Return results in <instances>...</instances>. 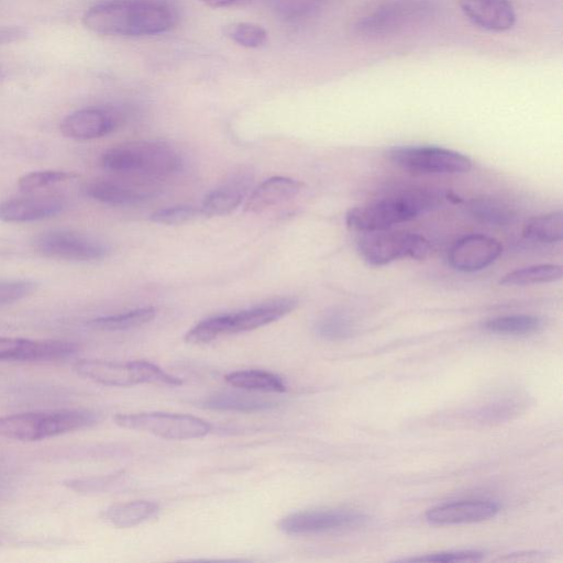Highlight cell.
<instances>
[{
	"instance_id": "10",
	"label": "cell",
	"mask_w": 563,
	"mask_h": 563,
	"mask_svg": "<svg viewBox=\"0 0 563 563\" xmlns=\"http://www.w3.org/2000/svg\"><path fill=\"white\" fill-rule=\"evenodd\" d=\"M386 156L397 166L419 174H463L472 168L468 156L441 146H393Z\"/></svg>"
},
{
	"instance_id": "2",
	"label": "cell",
	"mask_w": 563,
	"mask_h": 563,
	"mask_svg": "<svg viewBox=\"0 0 563 563\" xmlns=\"http://www.w3.org/2000/svg\"><path fill=\"white\" fill-rule=\"evenodd\" d=\"M444 198L440 191L431 189L400 190L350 209L346 225L362 233L387 230L438 208Z\"/></svg>"
},
{
	"instance_id": "13",
	"label": "cell",
	"mask_w": 563,
	"mask_h": 563,
	"mask_svg": "<svg viewBox=\"0 0 563 563\" xmlns=\"http://www.w3.org/2000/svg\"><path fill=\"white\" fill-rule=\"evenodd\" d=\"M77 345L64 340H31L0 335V362H47L73 355Z\"/></svg>"
},
{
	"instance_id": "5",
	"label": "cell",
	"mask_w": 563,
	"mask_h": 563,
	"mask_svg": "<svg viewBox=\"0 0 563 563\" xmlns=\"http://www.w3.org/2000/svg\"><path fill=\"white\" fill-rule=\"evenodd\" d=\"M101 165L118 174L159 178L177 172L180 157L163 143L130 142L107 150L101 156Z\"/></svg>"
},
{
	"instance_id": "22",
	"label": "cell",
	"mask_w": 563,
	"mask_h": 563,
	"mask_svg": "<svg viewBox=\"0 0 563 563\" xmlns=\"http://www.w3.org/2000/svg\"><path fill=\"white\" fill-rule=\"evenodd\" d=\"M87 195L92 199L111 206H132L144 200L145 196L120 183L101 179L89 184Z\"/></svg>"
},
{
	"instance_id": "24",
	"label": "cell",
	"mask_w": 563,
	"mask_h": 563,
	"mask_svg": "<svg viewBox=\"0 0 563 563\" xmlns=\"http://www.w3.org/2000/svg\"><path fill=\"white\" fill-rule=\"evenodd\" d=\"M483 328L500 335H531L543 328V320L533 314H508L486 320Z\"/></svg>"
},
{
	"instance_id": "21",
	"label": "cell",
	"mask_w": 563,
	"mask_h": 563,
	"mask_svg": "<svg viewBox=\"0 0 563 563\" xmlns=\"http://www.w3.org/2000/svg\"><path fill=\"white\" fill-rule=\"evenodd\" d=\"M158 504L151 500H132L115 504L102 512V518L115 528H131L154 516Z\"/></svg>"
},
{
	"instance_id": "12",
	"label": "cell",
	"mask_w": 563,
	"mask_h": 563,
	"mask_svg": "<svg viewBox=\"0 0 563 563\" xmlns=\"http://www.w3.org/2000/svg\"><path fill=\"white\" fill-rule=\"evenodd\" d=\"M367 517L358 511L345 509H319L290 514L279 522L287 534L322 533L363 525Z\"/></svg>"
},
{
	"instance_id": "36",
	"label": "cell",
	"mask_w": 563,
	"mask_h": 563,
	"mask_svg": "<svg viewBox=\"0 0 563 563\" xmlns=\"http://www.w3.org/2000/svg\"><path fill=\"white\" fill-rule=\"evenodd\" d=\"M484 553L478 550H456L430 553L421 556L404 559L408 562H478Z\"/></svg>"
},
{
	"instance_id": "18",
	"label": "cell",
	"mask_w": 563,
	"mask_h": 563,
	"mask_svg": "<svg viewBox=\"0 0 563 563\" xmlns=\"http://www.w3.org/2000/svg\"><path fill=\"white\" fill-rule=\"evenodd\" d=\"M66 200L56 195L8 199L0 202V221L32 222L55 217L66 208Z\"/></svg>"
},
{
	"instance_id": "32",
	"label": "cell",
	"mask_w": 563,
	"mask_h": 563,
	"mask_svg": "<svg viewBox=\"0 0 563 563\" xmlns=\"http://www.w3.org/2000/svg\"><path fill=\"white\" fill-rule=\"evenodd\" d=\"M75 178H77V175L73 172L36 170L20 177L18 180V187L20 190L29 192L67 183Z\"/></svg>"
},
{
	"instance_id": "1",
	"label": "cell",
	"mask_w": 563,
	"mask_h": 563,
	"mask_svg": "<svg viewBox=\"0 0 563 563\" xmlns=\"http://www.w3.org/2000/svg\"><path fill=\"white\" fill-rule=\"evenodd\" d=\"M177 21L175 10L162 0H104L82 16L91 32L109 36H146L168 32Z\"/></svg>"
},
{
	"instance_id": "14",
	"label": "cell",
	"mask_w": 563,
	"mask_h": 563,
	"mask_svg": "<svg viewBox=\"0 0 563 563\" xmlns=\"http://www.w3.org/2000/svg\"><path fill=\"white\" fill-rule=\"evenodd\" d=\"M503 246L495 238L474 233L455 241L449 250L450 265L461 272L481 271L494 263Z\"/></svg>"
},
{
	"instance_id": "39",
	"label": "cell",
	"mask_w": 563,
	"mask_h": 563,
	"mask_svg": "<svg viewBox=\"0 0 563 563\" xmlns=\"http://www.w3.org/2000/svg\"><path fill=\"white\" fill-rule=\"evenodd\" d=\"M211 8H229L238 4L246 3L251 0H200Z\"/></svg>"
},
{
	"instance_id": "7",
	"label": "cell",
	"mask_w": 563,
	"mask_h": 563,
	"mask_svg": "<svg viewBox=\"0 0 563 563\" xmlns=\"http://www.w3.org/2000/svg\"><path fill=\"white\" fill-rule=\"evenodd\" d=\"M73 371L82 378L112 387H131L139 384L178 386L183 383L180 378L147 361L80 358L73 364Z\"/></svg>"
},
{
	"instance_id": "23",
	"label": "cell",
	"mask_w": 563,
	"mask_h": 563,
	"mask_svg": "<svg viewBox=\"0 0 563 563\" xmlns=\"http://www.w3.org/2000/svg\"><path fill=\"white\" fill-rule=\"evenodd\" d=\"M203 405L207 408L225 411L256 412L271 409L275 402L255 395L223 391L208 397Z\"/></svg>"
},
{
	"instance_id": "17",
	"label": "cell",
	"mask_w": 563,
	"mask_h": 563,
	"mask_svg": "<svg viewBox=\"0 0 563 563\" xmlns=\"http://www.w3.org/2000/svg\"><path fill=\"white\" fill-rule=\"evenodd\" d=\"M464 16L475 26L495 33L509 31L516 23L510 0H459Z\"/></svg>"
},
{
	"instance_id": "35",
	"label": "cell",
	"mask_w": 563,
	"mask_h": 563,
	"mask_svg": "<svg viewBox=\"0 0 563 563\" xmlns=\"http://www.w3.org/2000/svg\"><path fill=\"white\" fill-rule=\"evenodd\" d=\"M120 474L104 475V476H91V477H78L71 478L64 482V485L80 494L100 493L108 490L119 479Z\"/></svg>"
},
{
	"instance_id": "38",
	"label": "cell",
	"mask_w": 563,
	"mask_h": 563,
	"mask_svg": "<svg viewBox=\"0 0 563 563\" xmlns=\"http://www.w3.org/2000/svg\"><path fill=\"white\" fill-rule=\"evenodd\" d=\"M26 31L21 26H0V44L12 43L25 37Z\"/></svg>"
},
{
	"instance_id": "8",
	"label": "cell",
	"mask_w": 563,
	"mask_h": 563,
	"mask_svg": "<svg viewBox=\"0 0 563 563\" xmlns=\"http://www.w3.org/2000/svg\"><path fill=\"white\" fill-rule=\"evenodd\" d=\"M357 251L367 264L383 266L406 257L424 258L430 244L420 234L387 229L363 232L357 240Z\"/></svg>"
},
{
	"instance_id": "11",
	"label": "cell",
	"mask_w": 563,
	"mask_h": 563,
	"mask_svg": "<svg viewBox=\"0 0 563 563\" xmlns=\"http://www.w3.org/2000/svg\"><path fill=\"white\" fill-rule=\"evenodd\" d=\"M32 246L44 257L79 262L100 260L108 252L99 240L65 229L41 232L32 240Z\"/></svg>"
},
{
	"instance_id": "3",
	"label": "cell",
	"mask_w": 563,
	"mask_h": 563,
	"mask_svg": "<svg viewBox=\"0 0 563 563\" xmlns=\"http://www.w3.org/2000/svg\"><path fill=\"white\" fill-rule=\"evenodd\" d=\"M432 13L430 0H377L361 13L353 29L363 40H385L420 26Z\"/></svg>"
},
{
	"instance_id": "15",
	"label": "cell",
	"mask_w": 563,
	"mask_h": 563,
	"mask_svg": "<svg viewBox=\"0 0 563 563\" xmlns=\"http://www.w3.org/2000/svg\"><path fill=\"white\" fill-rule=\"evenodd\" d=\"M121 120V114L113 109L88 107L67 114L59 128L66 137L86 141L111 133Z\"/></svg>"
},
{
	"instance_id": "40",
	"label": "cell",
	"mask_w": 563,
	"mask_h": 563,
	"mask_svg": "<svg viewBox=\"0 0 563 563\" xmlns=\"http://www.w3.org/2000/svg\"><path fill=\"white\" fill-rule=\"evenodd\" d=\"M1 75H2V70H1V68H0V78H1Z\"/></svg>"
},
{
	"instance_id": "31",
	"label": "cell",
	"mask_w": 563,
	"mask_h": 563,
	"mask_svg": "<svg viewBox=\"0 0 563 563\" xmlns=\"http://www.w3.org/2000/svg\"><path fill=\"white\" fill-rule=\"evenodd\" d=\"M223 33L234 43L247 47L257 48L267 41V32L257 24L249 22H234L224 26Z\"/></svg>"
},
{
	"instance_id": "37",
	"label": "cell",
	"mask_w": 563,
	"mask_h": 563,
	"mask_svg": "<svg viewBox=\"0 0 563 563\" xmlns=\"http://www.w3.org/2000/svg\"><path fill=\"white\" fill-rule=\"evenodd\" d=\"M36 283L26 279L0 280V305L19 301L36 290Z\"/></svg>"
},
{
	"instance_id": "20",
	"label": "cell",
	"mask_w": 563,
	"mask_h": 563,
	"mask_svg": "<svg viewBox=\"0 0 563 563\" xmlns=\"http://www.w3.org/2000/svg\"><path fill=\"white\" fill-rule=\"evenodd\" d=\"M249 180L234 179L209 192L200 207L205 216H225L234 211L245 197Z\"/></svg>"
},
{
	"instance_id": "33",
	"label": "cell",
	"mask_w": 563,
	"mask_h": 563,
	"mask_svg": "<svg viewBox=\"0 0 563 563\" xmlns=\"http://www.w3.org/2000/svg\"><path fill=\"white\" fill-rule=\"evenodd\" d=\"M205 216L201 208L178 206L159 209L151 216V220L163 224H183Z\"/></svg>"
},
{
	"instance_id": "34",
	"label": "cell",
	"mask_w": 563,
	"mask_h": 563,
	"mask_svg": "<svg viewBox=\"0 0 563 563\" xmlns=\"http://www.w3.org/2000/svg\"><path fill=\"white\" fill-rule=\"evenodd\" d=\"M324 0H271L273 7L290 19H303L313 15Z\"/></svg>"
},
{
	"instance_id": "6",
	"label": "cell",
	"mask_w": 563,
	"mask_h": 563,
	"mask_svg": "<svg viewBox=\"0 0 563 563\" xmlns=\"http://www.w3.org/2000/svg\"><path fill=\"white\" fill-rule=\"evenodd\" d=\"M297 305V298L283 297L235 313L210 317L192 327L185 340L192 344H203L220 335L254 330L283 318Z\"/></svg>"
},
{
	"instance_id": "26",
	"label": "cell",
	"mask_w": 563,
	"mask_h": 563,
	"mask_svg": "<svg viewBox=\"0 0 563 563\" xmlns=\"http://www.w3.org/2000/svg\"><path fill=\"white\" fill-rule=\"evenodd\" d=\"M526 239L539 243H555L563 239L562 211H552L528 220L522 229Z\"/></svg>"
},
{
	"instance_id": "4",
	"label": "cell",
	"mask_w": 563,
	"mask_h": 563,
	"mask_svg": "<svg viewBox=\"0 0 563 563\" xmlns=\"http://www.w3.org/2000/svg\"><path fill=\"white\" fill-rule=\"evenodd\" d=\"M95 421L93 412L80 409L19 412L0 416V437L33 442L82 429Z\"/></svg>"
},
{
	"instance_id": "25",
	"label": "cell",
	"mask_w": 563,
	"mask_h": 563,
	"mask_svg": "<svg viewBox=\"0 0 563 563\" xmlns=\"http://www.w3.org/2000/svg\"><path fill=\"white\" fill-rule=\"evenodd\" d=\"M225 380L233 387L264 393H283L286 385L276 374L260 369L236 371L228 374Z\"/></svg>"
},
{
	"instance_id": "30",
	"label": "cell",
	"mask_w": 563,
	"mask_h": 563,
	"mask_svg": "<svg viewBox=\"0 0 563 563\" xmlns=\"http://www.w3.org/2000/svg\"><path fill=\"white\" fill-rule=\"evenodd\" d=\"M316 333L328 341H341L354 332V322L343 311L332 310L322 314L314 324Z\"/></svg>"
},
{
	"instance_id": "9",
	"label": "cell",
	"mask_w": 563,
	"mask_h": 563,
	"mask_svg": "<svg viewBox=\"0 0 563 563\" xmlns=\"http://www.w3.org/2000/svg\"><path fill=\"white\" fill-rule=\"evenodd\" d=\"M113 420L121 428L151 433L168 440L199 439L211 431V424L208 421L184 413H118Z\"/></svg>"
},
{
	"instance_id": "16",
	"label": "cell",
	"mask_w": 563,
	"mask_h": 563,
	"mask_svg": "<svg viewBox=\"0 0 563 563\" xmlns=\"http://www.w3.org/2000/svg\"><path fill=\"white\" fill-rule=\"evenodd\" d=\"M500 511V505L488 499H464L430 508L426 519L432 525H460L488 520Z\"/></svg>"
},
{
	"instance_id": "19",
	"label": "cell",
	"mask_w": 563,
	"mask_h": 563,
	"mask_svg": "<svg viewBox=\"0 0 563 563\" xmlns=\"http://www.w3.org/2000/svg\"><path fill=\"white\" fill-rule=\"evenodd\" d=\"M302 188V183L283 176L271 177L261 183L245 201L244 210L262 212L273 206L295 197Z\"/></svg>"
},
{
	"instance_id": "27",
	"label": "cell",
	"mask_w": 563,
	"mask_h": 563,
	"mask_svg": "<svg viewBox=\"0 0 563 563\" xmlns=\"http://www.w3.org/2000/svg\"><path fill=\"white\" fill-rule=\"evenodd\" d=\"M561 277V265L539 264L507 273L501 277L500 284L506 286H527L556 282Z\"/></svg>"
},
{
	"instance_id": "28",
	"label": "cell",
	"mask_w": 563,
	"mask_h": 563,
	"mask_svg": "<svg viewBox=\"0 0 563 563\" xmlns=\"http://www.w3.org/2000/svg\"><path fill=\"white\" fill-rule=\"evenodd\" d=\"M153 307L139 308L128 312L98 317L88 322L89 327L102 331H122L140 327L155 318Z\"/></svg>"
},
{
	"instance_id": "29",
	"label": "cell",
	"mask_w": 563,
	"mask_h": 563,
	"mask_svg": "<svg viewBox=\"0 0 563 563\" xmlns=\"http://www.w3.org/2000/svg\"><path fill=\"white\" fill-rule=\"evenodd\" d=\"M468 211L478 221L492 225H506L515 218V212L509 206L489 198L472 200Z\"/></svg>"
}]
</instances>
